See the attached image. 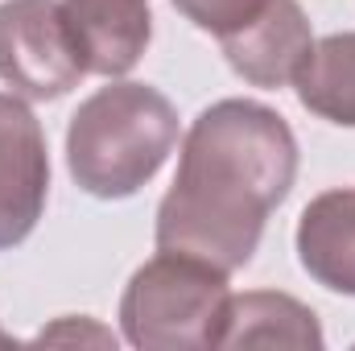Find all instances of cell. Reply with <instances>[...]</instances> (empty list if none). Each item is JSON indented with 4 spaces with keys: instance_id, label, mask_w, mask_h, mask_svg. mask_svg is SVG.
Segmentation results:
<instances>
[{
    "instance_id": "4fadbf2b",
    "label": "cell",
    "mask_w": 355,
    "mask_h": 351,
    "mask_svg": "<svg viewBox=\"0 0 355 351\" xmlns=\"http://www.w3.org/2000/svg\"><path fill=\"white\" fill-rule=\"evenodd\" d=\"M8 343H12V339H8V335H4V331H0V348H8Z\"/></svg>"
},
{
    "instance_id": "30bf717a",
    "label": "cell",
    "mask_w": 355,
    "mask_h": 351,
    "mask_svg": "<svg viewBox=\"0 0 355 351\" xmlns=\"http://www.w3.org/2000/svg\"><path fill=\"white\" fill-rule=\"evenodd\" d=\"M293 87L306 112L339 128H355V29L314 42Z\"/></svg>"
},
{
    "instance_id": "8992f818",
    "label": "cell",
    "mask_w": 355,
    "mask_h": 351,
    "mask_svg": "<svg viewBox=\"0 0 355 351\" xmlns=\"http://www.w3.org/2000/svg\"><path fill=\"white\" fill-rule=\"evenodd\" d=\"M310 50H314V29H310V17L302 12L297 0H277L252 29L223 42L227 67L244 83L265 91L289 87Z\"/></svg>"
},
{
    "instance_id": "6da1fadb",
    "label": "cell",
    "mask_w": 355,
    "mask_h": 351,
    "mask_svg": "<svg viewBox=\"0 0 355 351\" xmlns=\"http://www.w3.org/2000/svg\"><path fill=\"white\" fill-rule=\"evenodd\" d=\"M297 178V137L257 99L202 108L182 141L174 186L157 207V248L236 273L261 248L268 215Z\"/></svg>"
},
{
    "instance_id": "277c9868",
    "label": "cell",
    "mask_w": 355,
    "mask_h": 351,
    "mask_svg": "<svg viewBox=\"0 0 355 351\" xmlns=\"http://www.w3.org/2000/svg\"><path fill=\"white\" fill-rule=\"evenodd\" d=\"M87 75L62 0L0 4V83L21 99H62Z\"/></svg>"
},
{
    "instance_id": "3957f363",
    "label": "cell",
    "mask_w": 355,
    "mask_h": 351,
    "mask_svg": "<svg viewBox=\"0 0 355 351\" xmlns=\"http://www.w3.org/2000/svg\"><path fill=\"white\" fill-rule=\"evenodd\" d=\"M223 268L162 252L145 261L124 285L120 298V331L141 351H207L219 348L227 323V289Z\"/></svg>"
},
{
    "instance_id": "8fae6325",
    "label": "cell",
    "mask_w": 355,
    "mask_h": 351,
    "mask_svg": "<svg viewBox=\"0 0 355 351\" xmlns=\"http://www.w3.org/2000/svg\"><path fill=\"white\" fill-rule=\"evenodd\" d=\"M170 4H174L194 29L211 33L223 46V42L240 37L244 29H252L277 0H170Z\"/></svg>"
},
{
    "instance_id": "52a82bcc",
    "label": "cell",
    "mask_w": 355,
    "mask_h": 351,
    "mask_svg": "<svg viewBox=\"0 0 355 351\" xmlns=\"http://www.w3.org/2000/svg\"><path fill=\"white\" fill-rule=\"evenodd\" d=\"M75 42L83 50L87 75H128L153 37L149 0H62Z\"/></svg>"
},
{
    "instance_id": "5b68a950",
    "label": "cell",
    "mask_w": 355,
    "mask_h": 351,
    "mask_svg": "<svg viewBox=\"0 0 355 351\" xmlns=\"http://www.w3.org/2000/svg\"><path fill=\"white\" fill-rule=\"evenodd\" d=\"M50 198V149L21 95L0 91V252L25 244Z\"/></svg>"
},
{
    "instance_id": "9c48e42d",
    "label": "cell",
    "mask_w": 355,
    "mask_h": 351,
    "mask_svg": "<svg viewBox=\"0 0 355 351\" xmlns=\"http://www.w3.org/2000/svg\"><path fill=\"white\" fill-rule=\"evenodd\" d=\"M327 343L318 314L277 289H252V293H232L227 302V323L219 348H297L318 351Z\"/></svg>"
},
{
    "instance_id": "7c38bea8",
    "label": "cell",
    "mask_w": 355,
    "mask_h": 351,
    "mask_svg": "<svg viewBox=\"0 0 355 351\" xmlns=\"http://www.w3.org/2000/svg\"><path fill=\"white\" fill-rule=\"evenodd\" d=\"M54 339H91V343H116V335L112 331H103V327H91V323H75V318H62L58 327H46L42 335H37V343H54Z\"/></svg>"
},
{
    "instance_id": "7a4b0ae2",
    "label": "cell",
    "mask_w": 355,
    "mask_h": 351,
    "mask_svg": "<svg viewBox=\"0 0 355 351\" xmlns=\"http://www.w3.org/2000/svg\"><path fill=\"white\" fill-rule=\"evenodd\" d=\"M178 145V108L149 83L112 79L67 128V170L91 198H132Z\"/></svg>"
},
{
    "instance_id": "ba28073f",
    "label": "cell",
    "mask_w": 355,
    "mask_h": 351,
    "mask_svg": "<svg viewBox=\"0 0 355 351\" xmlns=\"http://www.w3.org/2000/svg\"><path fill=\"white\" fill-rule=\"evenodd\" d=\"M297 261L331 293L355 298V190H322L297 219Z\"/></svg>"
}]
</instances>
